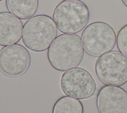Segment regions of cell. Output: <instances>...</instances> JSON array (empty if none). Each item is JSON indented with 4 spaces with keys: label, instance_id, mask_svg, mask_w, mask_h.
I'll return each mask as SVG.
<instances>
[{
    "label": "cell",
    "instance_id": "cell-1",
    "mask_svg": "<svg viewBox=\"0 0 127 113\" xmlns=\"http://www.w3.org/2000/svg\"><path fill=\"white\" fill-rule=\"evenodd\" d=\"M84 49L80 37L75 34L59 35L48 49V59L57 70L66 71L77 66L82 60Z\"/></svg>",
    "mask_w": 127,
    "mask_h": 113
},
{
    "label": "cell",
    "instance_id": "cell-2",
    "mask_svg": "<svg viewBox=\"0 0 127 113\" xmlns=\"http://www.w3.org/2000/svg\"><path fill=\"white\" fill-rule=\"evenodd\" d=\"M57 35V29L53 18L48 15L39 14L24 23L22 41L28 49L41 52L49 49Z\"/></svg>",
    "mask_w": 127,
    "mask_h": 113
},
{
    "label": "cell",
    "instance_id": "cell-3",
    "mask_svg": "<svg viewBox=\"0 0 127 113\" xmlns=\"http://www.w3.org/2000/svg\"><path fill=\"white\" fill-rule=\"evenodd\" d=\"M89 17L88 6L80 0H64L57 5L53 13L57 28L65 34L81 31L87 24Z\"/></svg>",
    "mask_w": 127,
    "mask_h": 113
},
{
    "label": "cell",
    "instance_id": "cell-4",
    "mask_svg": "<svg viewBox=\"0 0 127 113\" xmlns=\"http://www.w3.org/2000/svg\"><path fill=\"white\" fill-rule=\"evenodd\" d=\"M116 38L112 26L102 21H95L88 24L81 36L84 51L95 57L111 51L115 46Z\"/></svg>",
    "mask_w": 127,
    "mask_h": 113
},
{
    "label": "cell",
    "instance_id": "cell-5",
    "mask_svg": "<svg viewBox=\"0 0 127 113\" xmlns=\"http://www.w3.org/2000/svg\"><path fill=\"white\" fill-rule=\"evenodd\" d=\"M95 70L106 85L121 86L127 83V57L120 52L111 51L97 59Z\"/></svg>",
    "mask_w": 127,
    "mask_h": 113
},
{
    "label": "cell",
    "instance_id": "cell-6",
    "mask_svg": "<svg viewBox=\"0 0 127 113\" xmlns=\"http://www.w3.org/2000/svg\"><path fill=\"white\" fill-rule=\"evenodd\" d=\"M60 85L63 92L66 95L79 100L91 97L96 89L94 79L89 72L78 67L63 73Z\"/></svg>",
    "mask_w": 127,
    "mask_h": 113
},
{
    "label": "cell",
    "instance_id": "cell-7",
    "mask_svg": "<svg viewBox=\"0 0 127 113\" xmlns=\"http://www.w3.org/2000/svg\"><path fill=\"white\" fill-rule=\"evenodd\" d=\"M31 63V56L25 47L20 44L5 46L0 51V71L10 77L25 73Z\"/></svg>",
    "mask_w": 127,
    "mask_h": 113
},
{
    "label": "cell",
    "instance_id": "cell-8",
    "mask_svg": "<svg viewBox=\"0 0 127 113\" xmlns=\"http://www.w3.org/2000/svg\"><path fill=\"white\" fill-rule=\"evenodd\" d=\"M98 113H127V91L119 86L105 85L96 97Z\"/></svg>",
    "mask_w": 127,
    "mask_h": 113
},
{
    "label": "cell",
    "instance_id": "cell-9",
    "mask_svg": "<svg viewBox=\"0 0 127 113\" xmlns=\"http://www.w3.org/2000/svg\"><path fill=\"white\" fill-rule=\"evenodd\" d=\"M23 23L9 12H0V45L16 44L21 39Z\"/></svg>",
    "mask_w": 127,
    "mask_h": 113
},
{
    "label": "cell",
    "instance_id": "cell-10",
    "mask_svg": "<svg viewBox=\"0 0 127 113\" xmlns=\"http://www.w3.org/2000/svg\"><path fill=\"white\" fill-rule=\"evenodd\" d=\"M8 10L22 20L32 17L37 12L39 0H6Z\"/></svg>",
    "mask_w": 127,
    "mask_h": 113
},
{
    "label": "cell",
    "instance_id": "cell-11",
    "mask_svg": "<svg viewBox=\"0 0 127 113\" xmlns=\"http://www.w3.org/2000/svg\"><path fill=\"white\" fill-rule=\"evenodd\" d=\"M84 108L79 100L63 96L57 100L54 105L52 113H83Z\"/></svg>",
    "mask_w": 127,
    "mask_h": 113
},
{
    "label": "cell",
    "instance_id": "cell-12",
    "mask_svg": "<svg viewBox=\"0 0 127 113\" xmlns=\"http://www.w3.org/2000/svg\"><path fill=\"white\" fill-rule=\"evenodd\" d=\"M116 43L119 52L127 57V24L118 31Z\"/></svg>",
    "mask_w": 127,
    "mask_h": 113
},
{
    "label": "cell",
    "instance_id": "cell-13",
    "mask_svg": "<svg viewBox=\"0 0 127 113\" xmlns=\"http://www.w3.org/2000/svg\"><path fill=\"white\" fill-rule=\"evenodd\" d=\"M123 4L127 7V0H121Z\"/></svg>",
    "mask_w": 127,
    "mask_h": 113
},
{
    "label": "cell",
    "instance_id": "cell-14",
    "mask_svg": "<svg viewBox=\"0 0 127 113\" xmlns=\"http://www.w3.org/2000/svg\"><path fill=\"white\" fill-rule=\"evenodd\" d=\"M2 0H0V1H2Z\"/></svg>",
    "mask_w": 127,
    "mask_h": 113
},
{
    "label": "cell",
    "instance_id": "cell-15",
    "mask_svg": "<svg viewBox=\"0 0 127 113\" xmlns=\"http://www.w3.org/2000/svg\"></svg>",
    "mask_w": 127,
    "mask_h": 113
}]
</instances>
